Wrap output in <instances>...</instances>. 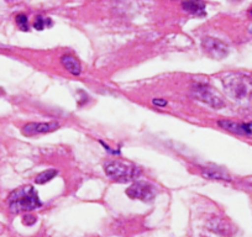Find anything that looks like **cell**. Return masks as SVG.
Listing matches in <instances>:
<instances>
[{"label": "cell", "mask_w": 252, "mask_h": 237, "mask_svg": "<svg viewBox=\"0 0 252 237\" xmlns=\"http://www.w3.org/2000/svg\"><path fill=\"white\" fill-rule=\"evenodd\" d=\"M9 210L13 214H20V212L31 211V210L38 209L42 207L40 198L35 188L31 185H25L14 190L8 198Z\"/></svg>", "instance_id": "cell-1"}, {"label": "cell", "mask_w": 252, "mask_h": 237, "mask_svg": "<svg viewBox=\"0 0 252 237\" xmlns=\"http://www.w3.org/2000/svg\"><path fill=\"white\" fill-rule=\"evenodd\" d=\"M221 82L227 95L235 100L247 99L252 94V79L245 74L227 73Z\"/></svg>", "instance_id": "cell-2"}, {"label": "cell", "mask_w": 252, "mask_h": 237, "mask_svg": "<svg viewBox=\"0 0 252 237\" xmlns=\"http://www.w3.org/2000/svg\"><path fill=\"white\" fill-rule=\"evenodd\" d=\"M104 172L110 179L118 183H129L136 180L142 171L135 164L123 161H110L104 166Z\"/></svg>", "instance_id": "cell-3"}, {"label": "cell", "mask_w": 252, "mask_h": 237, "mask_svg": "<svg viewBox=\"0 0 252 237\" xmlns=\"http://www.w3.org/2000/svg\"><path fill=\"white\" fill-rule=\"evenodd\" d=\"M192 95L197 99L198 101H202L205 105H209L213 109H221L225 106V101L222 99V96L215 90L214 88H212L208 84L203 83H195L193 84L192 88Z\"/></svg>", "instance_id": "cell-4"}, {"label": "cell", "mask_w": 252, "mask_h": 237, "mask_svg": "<svg viewBox=\"0 0 252 237\" xmlns=\"http://www.w3.org/2000/svg\"><path fill=\"white\" fill-rule=\"evenodd\" d=\"M125 194L132 200H141V202L150 203L156 198L157 188L149 182L136 180L134 184H131L126 189Z\"/></svg>", "instance_id": "cell-5"}, {"label": "cell", "mask_w": 252, "mask_h": 237, "mask_svg": "<svg viewBox=\"0 0 252 237\" xmlns=\"http://www.w3.org/2000/svg\"><path fill=\"white\" fill-rule=\"evenodd\" d=\"M202 47L209 57H212L213 59H218V61L226 57L229 53V47L226 43L218 38L204 37L202 41Z\"/></svg>", "instance_id": "cell-6"}, {"label": "cell", "mask_w": 252, "mask_h": 237, "mask_svg": "<svg viewBox=\"0 0 252 237\" xmlns=\"http://www.w3.org/2000/svg\"><path fill=\"white\" fill-rule=\"evenodd\" d=\"M60 127V124L56 121L51 122H30L23 127L21 132L25 136H36L41 134H48V132L56 131Z\"/></svg>", "instance_id": "cell-7"}, {"label": "cell", "mask_w": 252, "mask_h": 237, "mask_svg": "<svg viewBox=\"0 0 252 237\" xmlns=\"http://www.w3.org/2000/svg\"><path fill=\"white\" fill-rule=\"evenodd\" d=\"M221 129L242 136H252V122H235L231 120H220L218 121Z\"/></svg>", "instance_id": "cell-8"}, {"label": "cell", "mask_w": 252, "mask_h": 237, "mask_svg": "<svg viewBox=\"0 0 252 237\" xmlns=\"http://www.w3.org/2000/svg\"><path fill=\"white\" fill-rule=\"evenodd\" d=\"M208 229L225 237H229L234 234V226L227 220L221 219V217H212L208 221Z\"/></svg>", "instance_id": "cell-9"}, {"label": "cell", "mask_w": 252, "mask_h": 237, "mask_svg": "<svg viewBox=\"0 0 252 237\" xmlns=\"http://www.w3.org/2000/svg\"><path fill=\"white\" fill-rule=\"evenodd\" d=\"M182 8L184 11L195 16H204L207 14L205 11L207 5L203 0H184L182 3Z\"/></svg>", "instance_id": "cell-10"}, {"label": "cell", "mask_w": 252, "mask_h": 237, "mask_svg": "<svg viewBox=\"0 0 252 237\" xmlns=\"http://www.w3.org/2000/svg\"><path fill=\"white\" fill-rule=\"evenodd\" d=\"M61 64L63 66V68L66 69L67 72H69L71 74H73V76H79V74L82 73L81 62H79L74 56H62V57H61Z\"/></svg>", "instance_id": "cell-11"}, {"label": "cell", "mask_w": 252, "mask_h": 237, "mask_svg": "<svg viewBox=\"0 0 252 237\" xmlns=\"http://www.w3.org/2000/svg\"><path fill=\"white\" fill-rule=\"evenodd\" d=\"M202 176L208 179H220V180H230V177L226 172L219 168H205L203 169Z\"/></svg>", "instance_id": "cell-12"}, {"label": "cell", "mask_w": 252, "mask_h": 237, "mask_svg": "<svg viewBox=\"0 0 252 237\" xmlns=\"http://www.w3.org/2000/svg\"><path fill=\"white\" fill-rule=\"evenodd\" d=\"M57 174L58 172L56 169H47V171L37 174V177L35 178V183L36 184H46L47 182L52 180Z\"/></svg>", "instance_id": "cell-13"}, {"label": "cell", "mask_w": 252, "mask_h": 237, "mask_svg": "<svg viewBox=\"0 0 252 237\" xmlns=\"http://www.w3.org/2000/svg\"><path fill=\"white\" fill-rule=\"evenodd\" d=\"M16 24L19 25V28L21 29L23 31H28L29 30V20H28V16L25 14H19L16 16Z\"/></svg>", "instance_id": "cell-14"}, {"label": "cell", "mask_w": 252, "mask_h": 237, "mask_svg": "<svg viewBox=\"0 0 252 237\" xmlns=\"http://www.w3.org/2000/svg\"><path fill=\"white\" fill-rule=\"evenodd\" d=\"M46 25V19H43L42 16H37L35 19V23H33V28L36 29L37 31H42L45 29Z\"/></svg>", "instance_id": "cell-15"}, {"label": "cell", "mask_w": 252, "mask_h": 237, "mask_svg": "<svg viewBox=\"0 0 252 237\" xmlns=\"http://www.w3.org/2000/svg\"><path fill=\"white\" fill-rule=\"evenodd\" d=\"M23 222L25 225H28V226H31V225H33L36 222V217L33 215H25L23 219Z\"/></svg>", "instance_id": "cell-16"}, {"label": "cell", "mask_w": 252, "mask_h": 237, "mask_svg": "<svg viewBox=\"0 0 252 237\" xmlns=\"http://www.w3.org/2000/svg\"><path fill=\"white\" fill-rule=\"evenodd\" d=\"M152 104L156 106H158V108H164V106H167V101L164 100V99H161V98L152 99Z\"/></svg>", "instance_id": "cell-17"}, {"label": "cell", "mask_w": 252, "mask_h": 237, "mask_svg": "<svg viewBox=\"0 0 252 237\" xmlns=\"http://www.w3.org/2000/svg\"><path fill=\"white\" fill-rule=\"evenodd\" d=\"M250 13H251V15H252V10H251V11H250Z\"/></svg>", "instance_id": "cell-18"}]
</instances>
